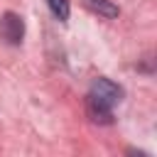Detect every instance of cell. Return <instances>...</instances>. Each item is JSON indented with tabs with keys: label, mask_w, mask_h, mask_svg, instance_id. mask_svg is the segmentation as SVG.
<instances>
[{
	"label": "cell",
	"mask_w": 157,
	"mask_h": 157,
	"mask_svg": "<svg viewBox=\"0 0 157 157\" xmlns=\"http://www.w3.org/2000/svg\"><path fill=\"white\" fill-rule=\"evenodd\" d=\"M88 96H91L93 101H98V103L113 108L115 103H120V98H123V88H120L118 83H113L110 78H93Z\"/></svg>",
	"instance_id": "obj_1"
},
{
	"label": "cell",
	"mask_w": 157,
	"mask_h": 157,
	"mask_svg": "<svg viewBox=\"0 0 157 157\" xmlns=\"http://www.w3.org/2000/svg\"><path fill=\"white\" fill-rule=\"evenodd\" d=\"M0 37L12 47L22 44V39H25V20L17 12H2V17H0Z\"/></svg>",
	"instance_id": "obj_2"
},
{
	"label": "cell",
	"mask_w": 157,
	"mask_h": 157,
	"mask_svg": "<svg viewBox=\"0 0 157 157\" xmlns=\"http://www.w3.org/2000/svg\"><path fill=\"white\" fill-rule=\"evenodd\" d=\"M86 113H88V118H91L93 123H101V125L113 123V108H108V105L93 101L91 96H86Z\"/></svg>",
	"instance_id": "obj_3"
},
{
	"label": "cell",
	"mask_w": 157,
	"mask_h": 157,
	"mask_svg": "<svg viewBox=\"0 0 157 157\" xmlns=\"http://www.w3.org/2000/svg\"><path fill=\"white\" fill-rule=\"evenodd\" d=\"M93 12H98V15H103V17H118V5L113 2V0H83Z\"/></svg>",
	"instance_id": "obj_4"
},
{
	"label": "cell",
	"mask_w": 157,
	"mask_h": 157,
	"mask_svg": "<svg viewBox=\"0 0 157 157\" xmlns=\"http://www.w3.org/2000/svg\"><path fill=\"white\" fill-rule=\"evenodd\" d=\"M47 5H49L52 15H54L59 22H66V20H69V15H71V5H69V0H47Z\"/></svg>",
	"instance_id": "obj_5"
}]
</instances>
